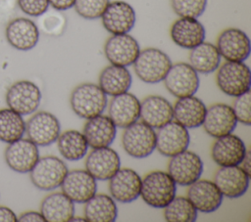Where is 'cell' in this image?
Returning <instances> with one entry per match:
<instances>
[{"label":"cell","instance_id":"5","mask_svg":"<svg viewBox=\"0 0 251 222\" xmlns=\"http://www.w3.org/2000/svg\"><path fill=\"white\" fill-rule=\"evenodd\" d=\"M122 144L125 152L135 158L149 156L156 149V131L143 121H135L124 128Z\"/></svg>","mask_w":251,"mask_h":222},{"label":"cell","instance_id":"4","mask_svg":"<svg viewBox=\"0 0 251 222\" xmlns=\"http://www.w3.org/2000/svg\"><path fill=\"white\" fill-rule=\"evenodd\" d=\"M216 82L223 93L237 97L250 90V68L244 62L226 61L217 68Z\"/></svg>","mask_w":251,"mask_h":222},{"label":"cell","instance_id":"38","mask_svg":"<svg viewBox=\"0 0 251 222\" xmlns=\"http://www.w3.org/2000/svg\"><path fill=\"white\" fill-rule=\"evenodd\" d=\"M251 93L250 90L235 97V100L232 105V110L237 119V122H240L244 125L249 126L251 124Z\"/></svg>","mask_w":251,"mask_h":222},{"label":"cell","instance_id":"11","mask_svg":"<svg viewBox=\"0 0 251 222\" xmlns=\"http://www.w3.org/2000/svg\"><path fill=\"white\" fill-rule=\"evenodd\" d=\"M102 25L111 34L128 33L135 24L136 14L133 7L123 0L110 1L100 17Z\"/></svg>","mask_w":251,"mask_h":222},{"label":"cell","instance_id":"16","mask_svg":"<svg viewBox=\"0 0 251 222\" xmlns=\"http://www.w3.org/2000/svg\"><path fill=\"white\" fill-rule=\"evenodd\" d=\"M142 178L131 168H120L109 179L111 197L122 203H129L140 197Z\"/></svg>","mask_w":251,"mask_h":222},{"label":"cell","instance_id":"35","mask_svg":"<svg viewBox=\"0 0 251 222\" xmlns=\"http://www.w3.org/2000/svg\"><path fill=\"white\" fill-rule=\"evenodd\" d=\"M198 210L187 197H175L164 207V218L168 222H194Z\"/></svg>","mask_w":251,"mask_h":222},{"label":"cell","instance_id":"26","mask_svg":"<svg viewBox=\"0 0 251 222\" xmlns=\"http://www.w3.org/2000/svg\"><path fill=\"white\" fill-rule=\"evenodd\" d=\"M139 118L152 128L159 129L174 119L173 105L162 96H148L140 102Z\"/></svg>","mask_w":251,"mask_h":222},{"label":"cell","instance_id":"20","mask_svg":"<svg viewBox=\"0 0 251 222\" xmlns=\"http://www.w3.org/2000/svg\"><path fill=\"white\" fill-rule=\"evenodd\" d=\"M246 146L243 140L229 133L216 138L212 149L211 156L219 166L239 165L246 154Z\"/></svg>","mask_w":251,"mask_h":222},{"label":"cell","instance_id":"31","mask_svg":"<svg viewBox=\"0 0 251 222\" xmlns=\"http://www.w3.org/2000/svg\"><path fill=\"white\" fill-rule=\"evenodd\" d=\"M83 212L88 222H114L118 217L116 201L106 194H95L84 202Z\"/></svg>","mask_w":251,"mask_h":222},{"label":"cell","instance_id":"24","mask_svg":"<svg viewBox=\"0 0 251 222\" xmlns=\"http://www.w3.org/2000/svg\"><path fill=\"white\" fill-rule=\"evenodd\" d=\"M170 35L176 45L191 50L205 41L206 29L198 19L178 18L172 24Z\"/></svg>","mask_w":251,"mask_h":222},{"label":"cell","instance_id":"21","mask_svg":"<svg viewBox=\"0 0 251 222\" xmlns=\"http://www.w3.org/2000/svg\"><path fill=\"white\" fill-rule=\"evenodd\" d=\"M214 182L224 197L237 199L248 190L250 176L239 166H220L217 170Z\"/></svg>","mask_w":251,"mask_h":222},{"label":"cell","instance_id":"45","mask_svg":"<svg viewBox=\"0 0 251 222\" xmlns=\"http://www.w3.org/2000/svg\"><path fill=\"white\" fill-rule=\"evenodd\" d=\"M73 221H82V222H85L86 221V219L84 218V216L83 217H80V216H78V217H76V216H73L72 217V219L70 220V222H73Z\"/></svg>","mask_w":251,"mask_h":222},{"label":"cell","instance_id":"40","mask_svg":"<svg viewBox=\"0 0 251 222\" xmlns=\"http://www.w3.org/2000/svg\"><path fill=\"white\" fill-rule=\"evenodd\" d=\"M20 10L30 17H40L48 11V0H17Z\"/></svg>","mask_w":251,"mask_h":222},{"label":"cell","instance_id":"12","mask_svg":"<svg viewBox=\"0 0 251 222\" xmlns=\"http://www.w3.org/2000/svg\"><path fill=\"white\" fill-rule=\"evenodd\" d=\"M216 47L221 57L230 62H244L251 52L248 35L236 27L224 29L218 36Z\"/></svg>","mask_w":251,"mask_h":222},{"label":"cell","instance_id":"23","mask_svg":"<svg viewBox=\"0 0 251 222\" xmlns=\"http://www.w3.org/2000/svg\"><path fill=\"white\" fill-rule=\"evenodd\" d=\"M187 198L198 211L211 213L222 205L224 196L214 181L198 179L189 185Z\"/></svg>","mask_w":251,"mask_h":222},{"label":"cell","instance_id":"17","mask_svg":"<svg viewBox=\"0 0 251 222\" xmlns=\"http://www.w3.org/2000/svg\"><path fill=\"white\" fill-rule=\"evenodd\" d=\"M97 180L86 170L75 169L68 171L61 189L74 202L84 203L97 192Z\"/></svg>","mask_w":251,"mask_h":222},{"label":"cell","instance_id":"33","mask_svg":"<svg viewBox=\"0 0 251 222\" xmlns=\"http://www.w3.org/2000/svg\"><path fill=\"white\" fill-rule=\"evenodd\" d=\"M57 147L62 156L70 161H76L84 157L89 148L83 133L75 129L60 133Z\"/></svg>","mask_w":251,"mask_h":222},{"label":"cell","instance_id":"3","mask_svg":"<svg viewBox=\"0 0 251 222\" xmlns=\"http://www.w3.org/2000/svg\"><path fill=\"white\" fill-rule=\"evenodd\" d=\"M172 65L170 57L164 51L153 47L140 50L132 64L137 77L148 84L163 81Z\"/></svg>","mask_w":251,"mask_h":222},{"label":"cell","instance_id":"34","mask_svg":"<svg viewBox=\"0 0 251 222\" xmlns=\"http://www.w3.org/2000/svg\"><path fill=\"white\" fill-rule=\"evenodd\" d=\"M25 122L17 111L9 109L0 110V141L12 143L24 136Z\"/></svg>","mask_w":251,"mask_h":222},{"label":"cell","instance_id":"1","mask_svg":"<svg viewBox=\"0 0 251 222\" xmlns=\"http://www.w3.org/2000/svg\"><path fill=\"white\" fill-rule=\"evenodd\" d=\"M176 194V183L168 172L151 171L142 178L140 196L151 207L164 208Z\"/></svg>","mask_w":251,"mask_h":222},{"label":"cell","instance_id":"36","mask_svg":"<svg viewBox=\"0 0 251 222\" xmlns=\"http://www.w3.org/2000/svg\"><path fill=\"white\" fill-rule=\"evenodd\" d=\"M208 0H171V7L179 18L198 19L205 12Z\"/></svg>","mask_w":251,"mask_h":222},{"label":"cell","instance_id":"28","mask_svg":"<svg viewBox=\"0 0 251 222\" xmlns=\"http://www.w3.org/2000/svg\"><path fill=\"white\" fill-rule=\"evenodd\" d=\"M173 111L174 120L185 128L191 129L202 126L207 107L201 99L192 95L178 98L173 106Z\"/></svg>","mask_w":251,"mask_h":222},{"label":"cell","instance_id":"39","mask_svg":"<svg viewBox=\"0 0 251 222\" xmlns=\"http://www.w3.org/2000/svg\"><path fill=\"white\" fill-rule=\"evenodd\" d=\"M43 18L41 20V27L46 34L59 36L61 35L66 27L67 20L60 13H49L42 15Z\"/></svg>","mask_w":251,"mask_h":222},{"label":"cell","instance_id":"25","mask_svg":"<svg viewBox=\"0 0 251 222\" xmlns=\"http://www.w3.org/2000/svg\"><path fill=\"white\" fill-rule=\"evenodd\" d=\"M108 115L117 127L126 128L139 119L140 101L128 91L114 96L109 105Z\"/></svg>","mask_w":251,"mask_h":222},{"label":"cell","instance_id":"2","mask_svg":"<svg viewBox=\"0 0 251 222\" xmlns=\"http://www.w3.org/2000/svg\"><path fill=\"white\" fill-rule=\"evenodd\" d=\"M70 104L76 115L89 119L103 113L107 108L108 98L98 84L82 83L73 90Z\"/></svg>","mask_w":251,"mask_h":222},{"label":"cell","instance_id":"41","mask_svg":"<svg viewBox=\"0 0 251 222\" xmlns=\"http://www.w3.org/2000/svg\"><path fill=\"white\" fill-rule=\"evenodd\" d=\"M19 222H44L45 219L41 212L25 211L18 217Z\"/></svg>","mask_w":251,"mask_h":222},{"label":"cell","instance_id":"18","mask_svg":"<svg viewBox=\"0 0 251 222\" xmlns=\"http://www.w3.org/2000/svg\"><path fill=\"white\" fill-rule=\"evenodd\" d=\"M237 119L232 107L224 103H217L207 108L202 126L205 132L214 138H219L236 128Z\"/></svg>","mask_w":251,"mask_h":222},{"label":"cell","instance_id":"43","mask_svg":"<svg viewBox=\"0 0 251 222\" xmlns=\"http://www.w3.org/2000/svg\"><path fill=\"white\" fill-rule=\"evenodd\" d=\"M16 221H18V217L11 208L7 206H0V222H16Z\"/></svg>","mask_w":251,"mask_h":222},{"label":"cell","instance_id":"37","mask_svg":"<svg viewBox=\"0 0 251 222\" xmlns=\"http://www.w3.org/2000/svg\"><path fill=\"white\" fill-rule=\"evenodd\" d=\"M110 0H75L74 7L76 14L85 20L99 19Z\"/></svg>","mask_w":251,"mask_h":222},{"label":"cell","instance_id":"27","mask_svg":"<svg viewBox=\"0 0 251 222\" xmlns=\"http://www.w3.org/2000/svg\"><path fill=\"white\" fill-rule=\"evenodd\" d=\"M82 133L92 149L109 147L116 138L117 126L109 115L101 113L86 119Z\"/></svg>","mask_w":251,"mask_h":222},{"label":"cell","instance_id":"29","mask_svg":"<svg viewBox=\"0 0 251 222\" xmlns=\"http://www.w3.org/2000/svg\"><path fill=\"white\" fill-rule=\"evenodd\" d=\"M132 76L126 67L110 64L99 75V86L107 96H117L129 90Z\"/></svg>","mask_w":251,"mask_h":222},{"label":"cell","instance_id":"19","mask_svg":"<svg viewBox=\"0 0 251 222\" xmlns=\"http://www.w3.org/2000/svg\"><path fill=\"white\" fill-rule=\"evenodd\" d=\"M120 168V155L110 146L93 149L85 160V170L100 181L109 180Z\"/></svg>","mask_w":251,"mask_h":222},{"label":"cell","instance_id":"7","mask_svg":"<svg viewBox=\"0 0 251 222\" xmlns=\"http://www.w3.org/2000/svg\"><path fill=\"white\" fill-rule=\"evenodd\" d=\"M163 81L167 90L176 98L194 95L200 85L198 72L183 62L172 65Z\"/></svg>","mask_w":251,"mask_h":222},{"label":"cell","instance_id":"9","mask_svg":"<svg viewBox=\"0 0 251 222\" xmlns=\"http://www.w3.org/2000/svg\"><path fill=\"white\" fill-rule=\"evenodd\" d=\"M203 169L201 157L188 150L171 156L168 164V173L176 184L182 187L189 186L200 179Z\"/></svg>","mask_w":251,"mask_h":222},{"label":"cell","instance_id":"8","mask_svg":"<svg viewBox=\"0 0 251 222\" xmlns=\"http://www.w3.org/2000/svg\"><path fill=\"white\" fill-rule=\"evenodd\" d=\"M41 102L39 87L29 80H20L13 83L6 92L8 107L20 113L27 115L33 113Z\"/></svg>","mask_w":251,"mask_h":222},{"label":"cell","instance_id":"22","mask_svg":"<svg viewBox=\"0 0 251 222\" xmlns=\"http://www.w3.org/2000/svg\"><path fill=\"white\" fill-rule=\"evenodd\" d=\"M5 36L8 43L15 49L28 51L34 48L39 40V28L27 18H16L8 22Z\"/></svg>","mask_w":251,"mask_h":222},{"label":"cell","instance_id":"6","mask_svg":"<svg viewBox=\"0 0 251 222\" xmlns=\"http://www.w3.org/2000/svg\"><path fill=\"white\" fill-rule=\"evenodd\" d=\"M69 169L59 157L46 155L39 157L29 171L31 183L39 190L52 191L61 186Z\"/></svg>","mask_w":251,"mask_h":222},{"label":"cell","instance_id":"42","mask_svg":"<svg viewBox=\"0 0 251 222\" xmlns=\"http://www.w3.org/2000/svg\"><path fill=\"white\" fill-rule=\"evenodd\" d=\"M49 5L56 11H66L74 7L75 0H48Z\"/></svg>","mask_w":251,"mask_h":222},{"label":"cell","instance_id":"13","mask_svg":"<svg viewBox=\"0 0 251 222\" xmlns=\"http://www.w3.org/2000/svg\"><path fill=\"white\" fill-rule=\"evenodd\" d=\"M189 144L188 129L174 119L156 132V149L164 156L171 157L179 154L187 150Z\"/></svg>","mask_w":251,"mask_h":222},{"label":"cell","instance_id":"10","mask_svg":"<svg viewBox=\"0 0 251 222\" xmlns=\"http://www.w3.org/2000/svg\"><path fill=\"white\" fill-rule=\"evenodd\" d=\"M25 133L35 145L46 147L57 141L61 133V125L53 113L41 111L35 112L25 122Z\"/></svg>","mask_w":251,"mask_h":222},{"label":"cell","instance_id":"30","mask_svg":"<svg viewBox=\"0 0 251 222\" xmlns=\"http://www.w3.org/2000/svg\"><path fill=\"white\" fill-rule=\"evenodd\" d=\"M40 212L47 222H70L75 215V202L64 193H52L42 200Z\"/></svg>","mask_w":251,"mask_h":222},{"label":"cell","instance_id":"44","mask_svg":"<svg viewBox=\"0 0 251 222\" xmlns=\"http://www.w3.org/2000/svg\"><path fill=\"white\" fill-rule=\"evenodd\" d=\"M250 151H246V154L242 159V161L240 162L239 166L251 177V159H250Z\"/></svg>","mask_w":251,"mask_h":222},{"label":"cell","instance_id":"14","mask_svg":"<svg viewBox=\"0 0 251 222\" xmlns=\"http://www.w3.org/2000/svg\"><path fill=\"white\" fill-rule=\"evenodd\" d=\"M140 52L137 40L128 33L112 34L104 45V54L110 64L122 67L131 66Z\"/></svg>","mask_w":251,"mask_h":222},{"label":"cell","instance_id":"15","mask_svg":"<svg viewBox=\"0 0 251 222\" xmlns=\"http://www.w3.org/2000/svg\"><path fill=\"white\" fill-rule=\"evenodd\" d=\"M7 165L19 173H27L39 158L38 146L28 138H20L9 143L4 152Z\"/></svg>","mask_w":251,"mask_h":222},{"label":"cell","instance_id":"32","mask_svg":"<svg viewBox=\"0 0 251 222\" xmlns=\"http://www.w3.org/2000/svg\"><path fill=\"white\" fill-rule=\"evenodd\" d=\"M221 59L216 45L204 41L190 50L188 64L198 73L209 74L217 70L221 65Z\"/></svg>","mask_w":251,"mask_h":222}]
</instances>
